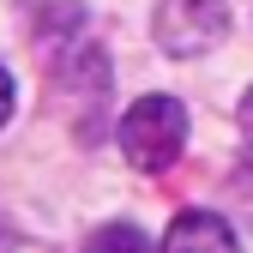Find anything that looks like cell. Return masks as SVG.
<instances>
[{
    "instance_id": "3",
    "label": "cell",
    "mask_w": 253,
    "mask_h": 253,
    "mask_svg": "<svg viewBox=\"0 0 253 253\" xmlns=\"http://www.w3.org/2000/svg\"><path fill=\"white\" fill-rule=\"evenodd\" d=\"M163 253H241V241L217 211H181L163 235Z\"/></svg>"
},
{
    "instance_id": "6",
    "label": "cell",
    "mask_w": 253,
    "mask_h": 253,
    "mask_svg": "<svg viewBox=\"0 0 253 253\" xmlns=\"http://www.w3.org/2000/svg\"><path fill=\"white\" fill-rule=\"evenodd\" d=\"M235 126H241V139H247V151H253V84H247V97H241V109H235Z\"/></svg>"
},
{
    "instance_id": "1",
    "label": "cell",
    "mask_w": 253,
    "mask_h": 253,
    "mask_svg": "<svg viewBox=\"0 0 253 253\" xmlns=\"http://www.w3.org/2000/svg\"><path fill=\"white\" fill-rule=\"evenodd\" d=\"M181 145H187V103H175V97H139L121 115V157L133 169H145V175L169 169L181 157Z\"/></svg>"
},
{
    "instance_id": "2",
    "label": "cell",
    "mask_w": 253,
    "mask_h": 253,
    "mask_svg": "<svg viewBox=\"0 0 253 253\" xmlns=\"http://www.w3.org/2000/svg\"><path fill=\"white\" fill-rule=\"evenodd\" d=\"M151 37L175 60H199L229 37V0H157Z\"/></svg>"
},
{
    "instance_id": "7",
    "label": "cell",
    "mask_w": 253,
    "mask_h": 253,
    "mask_svg": "<svg viewBox=\"0 0 253 253\" xmlns=\"http://www.w3.org/2000/svg\"><path fill=\"white\" fill-rule=\"evenodd\" d=\"M12 109H18V97H12V79H6V67H0V126L12 121Z\"/></svg>"
},
{
    "instance_id": "4",
    "label": "cell",
    "mask_w": 253,
    "mask_h": 253,
    "mask_svg": "<svg viewBox=\"0 0 253 253\" xmlns=\"http://www.w3.org/2000/svg\"><path fill=\"white\" fill-rule=\"evenodd\" d=\"M84 24V6L79 0H30V30L42 42H60V37H79Z\"/></svg>"
},
{
    "instance_id": "5",
    "label": "cell",
    "mask_w": 253,
    "mask_h": 253,
    "mask_svg": "<svg viewBox=\"0 0 253 253\" xmlns=\"http://www.w3.org/2000/svg\"><path fill=\"white\" fill-rule=\"evenodd\" d=\"M84 253H157V247H151V235L139 223H103L84 241Z\"/></svg>"
}]
</instances>
